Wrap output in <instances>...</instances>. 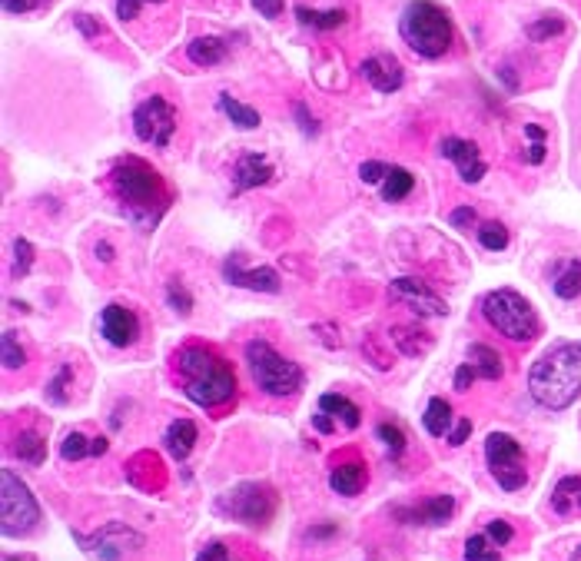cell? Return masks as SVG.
I'll use <instances>...</instances> for the list:
<instances>
[{"instance_id": "35", "label": "cell", "mask_w": 581, "mask_h": 561, "mask_svg": "<svg viewBox=\"0 0 581 561\" xmlns=\"http://www.w3.org/2000/svg\"><path fill=\"white\" fill-rule=\"evenodd\" d=\"M376 435L382 442H386V449L392 452V455H402V449H406V435H402V429L399 425H392V422H382L379 429H376Z\"/></svg>"}, {"instance_id": "12", "label": "cell", "mask_w": 581, "mask_h": 561, "mask_svg": "<svg viewBox=\"0 0 581 561\" xmlns=\"http://www.w3.org/2000/svg\"><path fill=\"white\" fill-rule=\"evenodd\" d=\"M392 289V296H399L402 303H406L415 316H422V319H435V316H445L449 313V306L442 303L439 296L432 293L429 286L419 283V279H412V276H402L396 279V283L389 286Z\"/></svg>"}, {"instance_id": "54", "label": "cell", "mask_w": 581, "mask_h": 561, "mask_svg": "<svg viewBox=\"0 0 581 561\" xmlns=\"http://www.w3.org/2000/svg\"><path fill=\"white\" fill-rule=\"evenodd\" d=\"M97 256L103 259V263H110V259H113V249H110L107 243H100V246H97Z\"/></svg>"}, {"instance_id": "10", "label": "cell", "mask_w": 581, "mask_h": 561, "mask_svg": "<svg viewBox=\"0 0 581 561\" xmlns=\"http://www.w3.org/2000/svg\"><path fill=\"white\" fill-rule=\"evenodd\" d=\"M220 512L240 518V522H249V525L269 522L276 512V495H273V488H266V485H240L236 492L220 498Z\"/></svg>"}, {"instance_id": "30", "label": "cell", "mask_w": 581, "mask_h": 561, "mask_svg": "<svg viewBox=\"0 0 581 561\" xmlns=\"http://www.w3.org/2000/svg\"><path fill=\"white\" fill-rule=\"evenodd\" d=\"M14 452L20 455V462H30V465H40L47 459V442L40 439L37 432H20L17 435V445Z\"/></svg>"}, {"instance_id": "43", "label": "cell", "mask_w": 581, "mask_h": 561, "mask_svg": "<svg viewBox=\"0 0 581 561\" xmlns=\"http://www.w3.org/2000/svg\"><path fill=\"white\" fill-rule=\"evenodd\" d=\"M449 223L455 226V230H465V226L475 223V210H472V206H459V210H452Z\"/></svg>"}, {"instance_id": "49", "label": "cell", "mask_w": 581, "mask_h": 561, "mask_svg": "<svg viewBox=\"0 0 581 561\" xmlns=\"http://www.w3.org/2000/svg\"><path fill=\"white\" fill-rule=\"evenodd\" d=\"M313 425H316V429L323 432V435H329L332 429H336V422H332V415H326L323 409H319V412L313 415Z\"/></svg>"}, {"instance_id": "31", "label": "cell", "mask_w": 581, "mask_h": 561, "mask_svg": "<svg viewBox=\"0 0 581 561\" xmlns=\"http://www.w3.org/2000/svg\"><path fill=\"white\" fill-rule=\"evenodd\" d=\"M498 545L492 542L489 535H472L465 542V561H498Z\"/></svg>"}, {"instance_id": "22", "label": "cell", "mask_w": 581, "mask_h": 561, "mask_svg": "<svg viewBox=\"0 0 581 561\" xmlns=\"http://www.w3.org/2000/svg\"><path fill=\"white\" fill-rule=\"evenodd\" d=\"M552 512L555 515L581 512V479L578 475H565V479L552 488Z\"/></svg>"}, {"instance_id": "7", "label": "cell", "mask_w": 581, "mask_h": 561, "mask_svg": "<svg viewBox=\"0 0 581 561\" xmlns=\"http://www.w3.org/2000/svg\"><path fill=\"white\" fill-rule=\"evenodd\" d=\"M485 462H489V472L498 482V488H505V492L525 488V482H528L525 449H522V442L512 439V435L492 432L489 439H485Z\"/></svg>"}, {"instance_id": "8", "label": "cell", "mask_w": 581, "mask_h": 561, "mask_svg": "<svg viewBox=\"0 0 581 561\" xmlns=\"http://www.w3.org/2000/svg\"><path fill=\"white\" fill-rule=\"evenodd\" d=\"M0 488H4V495H0V502H4V535H10V538L30 535L40 522L37 498L30 495V488L10 469L0 472Z\"/></svg>"}, {"instance_id": "33", "label": "cell", "mask_w": 581, "mask_h": 561, "mask_svg": "<svg viewBox=\"0 0 581 561\" xmlns=\"http://www.w3.org/2000/svg\"><path fill=\"white\" fill-rule=\"evenodd\" d=\"M60 455H64V462H77L83 455H90V439L83 432H70L64 445H60Z\"/></svg>"}, {"instance_id": "36", "label": "cell", "mask_w": 581, "mask_h": 561, "mask_svg": "<svg viewBox=\"0 0 581 561\" xmlns=\"http://www.w3.org/2000/svg\"><path fill=\"white\" fill-rule=\"evenodd\" d=\"M525 137H532V147H528L525 160L538 166V163L545 160V130L535 127V123H525Z\"/></svg>"}, {"instance_id": "16", "label": "cell", "mask_w": 581, "mask_h": 561, "mask_svg": "<svg viewBox=\"0 0 581 561\" xmlns=\"http://www.w3.org/2000/svg\"><path fill=\"white\" fill-rule=\"evenodd\" d=\"M362 77H366L379 93H392V90H399L402 83H406L402 64L392 54H376V57L362 60Z\"/></svg>"}, {"instance_id": "6", "label": "cell", "mask_w": 581, "mask_h": 561, "mask_svg": "<svg viewBox=\"0 0 581 561\" xmlns=\"http://www.w3.org/2000/svg\"><path fill=\"white\" fill-rule=\"evenodd\" d=\"M482 316L489 319V326L495 332H502L512 342H532L538 336V329H542L532 303L522 293H515V289H492V293H485Z\"/></svg>"}, {"instance_id": "23", "label": "cell", "mask_w": 581, "mask_h": 561, "mask_svg": "<svg viewBox=\"0 0 581 561\" xmlns=\"http://www.w3.org/2000/svg\"><path fill=\"white\" fill-rule=\"evenodd\" d=\"M319 409H323L326 415H332L336 422H342L346 429H359V422H362L359 405L352 399H346V396H339V392H326V396L319 399Z\"/></svg>"}, {"instance_id": "13", "label": "cell", "mask_w": 581, "mask_h": 561, "mask_svg": "<svg viewBox=\"0 0 581 561\" xmlns=\"http://www.w3.org/2000/svg\"><path fill=\"white\" fill-rule=\"evenodd\" d=\"M100 332H103V339H107L110 346L127 349L140 336V319L133 316V309L113 303L100 313Z\"/></svg>"}, {"instance_id": "34", "label": "cell", "mask_w": 581, "mask_h": 561, "mask_svg": "<svg viewBox=\"0 0 581 561\" xmlns=\"http://www.w3.org/2000/svg\"><path fill=\"white\" fill-rule=\"evenodd\" d=\"M562 30H565V20H562V17H542L538 24L528 27V37H532L535 44H542V40L555 37V34H562Z\"/></svg>"}, {"instance_id": "4", "label": "cell", "mask_w": 581, "mask_h": 561, "mask_svg": "<svg viewBox=\"0 0 581 561\" xmlns=\"http://www.w3.org/2000/svg\"><path fill=\"white\" fill-rule=\"evenodd\" d=\"M399 34L412 54H419L425 60L445 57L455 40L452 17L435 0H409L399 17Z\"/></svg>"}, {"instance_id": "11", "label": "cell", "mask_w": 581, "mask_h": 561, "mask_svg": "<svg viewBox=\"0 0 581 561\" xmlns=\"http://www.w3.org/2000/svg\"><path fill=\"white\" fill-rule=\"evenodd\" d=\"M565 117H568V173H572V183L581 190V57L572 83H568Z\"/></svg>"}, {"instance_id": "27", "label": "cell", "mask_w": 581, "mask_h": 561, "mask_svg": "<svg viewBox=\"0 0 581 561\" xmlns=\"http://www.w3.org/2000/svg\"><path fill=\"white\" fill-rule=\"evenodd\" d=\"M422 425H425V432L429 435L442 439V435L449 432V425H452V405L445 399H432L429 409H425V415H422Z\"/></svg>"}, {"instance_id": "39", "label": "cell", "mask_w": 581, "mask_h": 561, "mask_svg": "<svg viewBox=\"0 0 581 561\" xmlns=\"http://www.w3.org/2000/svg\"><path fill=\"white\" fill-rule=\"evenodd\" d=\"M485 535H489L498 548H505L515 538V528L508 525V522H502V518H495V522H489V532H485Z\"/></svg>"}, {"instance_id": "40", "label": "cell", "mask_w": 581, "mask_h": 561, "mask_svg": "<svg viewBox=\"0 0 581 561\" xmlns=\"http://www.w3.org/2000/svg\"><path fill=\"white\" fill-rule=\"evenodd\" d=\"M14 276H24L27 269H30V259H34V249H30V243L27 240H17L14 243Z\"/></svg>"}, {"instance_id": "2", "label": "cell", "mask_w": 581, "mask_h": 561, "mask_svg": "<svg viewBox=\"0 0 581 561\" xmlns=\"http://www.w3.org/2000/svg\"><path fill=\"white\" fill-rule=\"evenodd\" d=\"M528 392L542 409L562 412L581 399V342H558L528 372Z\"/></svg>"}, {"instance_id": "51", "label": "cell", "mask_w": 581, "mask_h": 561, "mask_svg": "<svg viewBox=\"0 0 581 561\" xmlns=\"http://www.w3.org/2000/svg\"><path fill=\"white\" fill-rule=\"evenodd\" d=\"M339 528L336 525H319V528H309V538H329V535H336Z\"/></svg>"}, {"instance_id": "42", "label": "cell", "mask_w": 581, "mask_h": 561, "mask_svg": "<svg viewBox=\"0 0 581 561\" xmlns=\"http://www.w3.org/2000/svg\"><path fill=\"white\" fill-rule=\"evenodd\" d=\"M196 561H240V558H233V552L223 542H213V545H206L200 555H196Z\"/></svg>"}, {"instance_id": "14", "label": "cell", "mask_w": 581, "mask_h": 561, "mask_svg": "<svg viewBox=\"0 0 581 561\" xmlns=\"http://www.w3.org/2000/svg\"><path fill=\"white\" fill-rule=\"evenodd\" d=\"M442 157L445 160H452L455 166H459V176L465 183H479L482 176H485V160H482V153H479V147H475L472 140H462V137H445L442 140Z\"/></svg>"}, {"instance_id": "38", "label": "cell", "mask_w": 581, "mask_h": 561, "mask_svg": "<svg viewBox=\"0 0 581 561\" xmlns=\"http://www.w3.org/2000/svg\"><path fill=\"white\" fill-rule=\"evenodd\" d=\"M166 296H170V306L176 309V313H190L193 309V299H190V293H186V289L180 286V283H170L166 286Z\"/></svg>"}, {"instance_id": "37", "label": "cell", "mask_w": 581, "mask_h": 561, "mask_svg": "<svg viewBox=\"0 0 581 561\" xmlns=\"http://www.w3.org/2000/svg\"><path fill=\"white\" fill-rule=\"evenodd\" d=\"M24 349H20V342L14 332H4V366L7 369H20L24 366Z\"/></svg>"}, {"instance_id": "29", "label": "cell", "mask_w": 581, "mask_h": 561, "mask_svg": "<svg viewBox=\"0 0 581 561\" xmlns=\"http://www.w3.org/2000/svg\"><path fill=\"white\" fill-rule=\"evenodd\" d=\"M296 17L316 30H336V27L346 24V14H342V10H309L303 4L296 7Z\"/></svg>"}, {"instance_id": "52", "label": "cell", "mask_w": 581, "mask_h": 561, "mask_svg": "<svg viewBox=\"0 0 581 561\" xmlns=\"http://www.w3.org/2000/svg\"><path fill=\"white\" fill-rule=\"evenodd\" d=\"M107 452V439H90V455H103Z\"/></svg>"}, {"instance_id": "9", "label": "cell", "mask_w": 581, "mask_h": 561, "mask_svg": "<svg viewBox=\"0 0 581 561\" xmlns=\"http://www.w3.org/2000/svg\"><path fill=\"white\" fill-rule=\"evenodd\" d=\"M133 130L143 143H153L157 150H166L176 133V110L163 97H147L133 110Z\"/></svg>"}, {"instance_id": "19", "label": "cell", "mask_w": 581, "mask_h": 561, "mask_svg": "<svg viewBox=\"0 0 581 561\" xmlns=\"http://www.w3.org/2000/svg\"><path fill=\"white\" fill-rule=\"evenodd\" d=\"M455 512V498L452 495H432L429 502L415 505V508H406V512H399L402 518H409V522H422V525H445Z\"/></svg>"}, {"instance_id": "50", "label": "cell", "mask_w": 581, "mask_h": 561, "mask_svg": "<svg viewBox=\"0 0 581 561\" xmlns=\"http://www.w3.org/2000/svg\"><path fill=\"white\" fill-rule=\"evenodd\" d=\"M296 117L303 120V133H316V123L309 120V113H306V103H299V107H296Z\"/></svg>"}, {"instance_id": "57", "label": "cell", "mask_w": 581, "mask_h": 561, "mask_svg": "<svg viewBox=\"0 0 581 561\" xmlns=\"http://www.w3.org/2000/svg\"><path fill=\"white\" fill-rule=\"evenodd\" d=\"M7 561H17V558H7Z\"/></svg>"}, {"instance_id": "1", "label": "cell", "mask_w": 581, "mask_h": 561, "mask_svg": "<svg viewBox=\"0 0 581 561\" xmlns=\"http://www.w3.org/2000/svg\"><path fill=\"white\" fill-rule=\"evenodd\" d=\"M173 366L176 376H180L183 396L203 405V409H220V405L236 399V372L213 346L190 342L176 352Z\"/></svg>"}, {"instance_id": "26", "label": "cell", "mask_w": 581, "mask_h": 561, "mask_svg": "<svg viewBox=\"0 0 581 561\" xmlns=\"http://www.w3.org/2000/svg\"><path fill=\"white\" fill-rule=\"evenodd\" d=\"M412 190H415V176L409 170H402V166H389L386 186H382V200H386V203H402Z\"/></svg>"}, {"instance_id": "20", "label": "cell", "mask_w": 581, "mask_h": 561, "mask_svg": "<svg viewBox=\"0 0 581 561\" xmlns=\"http://www.w3.org/2000/svg\"><path fill=\"white\" fill-rule=\"evenodd\" d=\"M226 54H230V44L223 37H196L190 47H186V57L193 60L196 67H216L223 64Z\"/></svg>"}, {"instance_id": "17", "label": "cell", "mask_w": 581, "mask_h": 561, "mask_svg": "<svg viewBox=\"0 0 581 561\" xmlns=\"http://www.w3.org/2000/svg\"><path fill=\"white\" fill-rule=\"evenodd\" d=\"M269 180H273V166H269L263 153H256V150L243 153L240 163H236V170H233V190L246 193V190H253V186H263Z\"/></svg>"}, {"instance_id": "55", "label": "cell", "mask_w": 581, "mask_h": 561, "mask_svg": "<svg viewBox=\"0 0 581 561\" xmlns=\"http://www.w3.org/2000/svg\"><path fill=\"white\" fill-rule=\"evenodd\" d=\"M568 561H581V545L575 548V552H572V558H568Z\"/></svg>"}, {"instance_id": "56", "label": "cell", "mask_w": 581, "mask_h": 561, "mask_svg": "<svg viewBox=\"0 0 581 561\" xmlns=\"http://www.w3.org/2000/svg\"><path fill=\"white\" fill-rule=\"evenodd\" d=\"M147 4H163V0H147Z\"/></svg>"}, {"instance_id": "5", "label": "cell", "mask_w": 581, "mask_h": 561, "mask_svg": "<svg viewBox=\"0 0 581 561\" xmlns=\"http://www.w3.org/2000/svg\"><path fill=\"white\" fill-rule=\"evenodd\" d=\"M246 366H249V376L256 382V389L273 399L296 396V392L303 389V369H299L293 359H286L283 352H276V346L269 339L246 342Z\"/></svg>"}, {"instance_id": "15", "label": "cell", "mask_w": 581, "mask_h": 561, "mask_svg": "<svg viewBox=\"0 0 581 561\" xmlns=\"http://www.w3.org/2000/svg\"><path fill=\"white\" fill-rule=\"evenodd\" d=\"M223 276H226V283L243 286V289H256V293H279V273L276 269H246L240 256L226 259Z\"/></svg>"}, {"instance_id": "48", "label": "cell", "mask_w": 581, "mask_h": 561, "mask_svg": "<svg viewBox=\"0 0 581 561\" xmlns=\"http://www.w3.org/2000/svg\"><path fill=\"white\" fill-rule=\"evenodd\" d=\"M37 0H4V10L7 14H27V10H34Z\"/></svg>"}, {"instance_id": "53", "label": "cell", "mask_w": 581, "mask_h": 561, "mask_svg": "<svg viewBox=\"0 0 581 561\" xmlns=\"http://www.w3.org/2000/svg\"><path fill=\"white\" fill-rule=\"evenodd\" d=\"M77 24H80V30H83V34H90V37L97 34V27L90 24V20H87V14H80V17H77Z\"/></svg>"}, {"instance_id": "46", "label": "cell", "mask_w": 581, "mask_h": 561, "mask_svg": "<svg viewBox=\"0 0 581 561\" xmlns=\"http://www.w3.org/2000/svg\"><path fill=\"white\" fill-rule=\"evenodd\" d=\"M253 7L269 20H276L279 14H283V0H253Z\"/></svg>"}, {"instance_id": "3", "label": "cell", "mask_w": 581, "mask_h": 561, "mask_svg": "<svg viewBox=\"0 0 581 561\" xmlns=\"http://www.w3.org/2000/svg\"><path fill=\"white\" fill-rule=\"evenodd\" d=\"M110 183H113L117 200L127 206V213L143 226L157 223L166 213V206H170V190H166L163 176L140 157H120L113 163Z\"/></svg>"}, {"instance_id": "21", "label": "cell", "mask_w": 581, "mask_h": 561, "mask_svg": "<svg viewBox=\"0 0 581 561\" xmlns=\"http://www.w3.org/2000/svg\"><path fill=\"white\" fill-rule=\"evenodd\" d=\"M196 422H190V419H176L170 429H166V435H163V442H166V452L173 455V459H186V455L193 452V445H196Z\"/></svg>"}, {"instance_id": "45", "label": "cell", "mask_w": 581, "mask_h": 561, "mask_svg": "<svg viewBox=\"0 0 581 561\" xmlns=\"http://www.w3.org/2000/svg\"><path fill=\"white\" fill-rule=\"evenodd\" d=\"M147 4V0H117V17L120 20H133L140 14V7Z\"/></svg>"}, {"instance_id": "18", "label": "cell", "mask_w": 581, "mask_h": 561, "mask_svg": "<svg viewBox=\"0 0 581 561\" xmlns=\"http://www.w3.org/2000/svg\"><path fill=\"white\" fill-rule=\"evenodd\" d=\"M329 485H332V492H339V495H359L362 485H366V465H362L359 455H346V459L332 462Z\"/></svg>"}, {"instance_id": "24", "label": "cell", "mask_w": 581, "mask_h": 561, "mask_svg": "<svg viewBox=\"0 0 581 561\" xmlns=\"http://www.w3.org/2000/svg\"><path fill=\"white\" fill-rule=\"evenodd\" d=\"M555 296L558 299H578L581 296V259H565L555 273Z\"/></svg>"}, {"instance_id": "25", "label": "cell", "mask_w": 581, "mask_h": 561, "mask_svg": "<svg viewBox=\"0 0 581 561\" xmlns=\"http://www.w3.org/2000/svg\"><path fill=\"white\" fill-rule=\"evenodd\" d=\"M469 362L479 372V379H489V382H498L502 379V356L492 349V346H482V342H475L469 349Z\"/></svg>"}, {"instance_id": "32", "label": "cell", "mask_w": 581, "mask_h": 561, "mask_svg": "<svg viewBox=\"0 0 581 561\" xmlns=\"http://www.w3.org/2000/svg\"><path fill=\"white\" fill-rule=\"evenodd\" d=\"M479 243L489 249V253H498V249L508 246V230L502 223H482L479 230Z\"/></svg>"}, {"instance_id": "44", "label": "cell", "mask_w": 581, "mask_h": 561, "mask_svg": "<svg viewBox=\"0 0 581 561\" xmlns=\"http://www.w3.org/2000/svg\"><path fill=\"white\" fill-rule=\"evenodd\" d=\"M475 376H479V372H475V366H472V362H462V366H459V372H455V389H459V392H465V389H469V382H472Z\"/></svg>"}, {"instance_id": "41", "label": "cell", "mask_w": 581, "mask_h": 561, "mask_svg": "<svg viewBox=\"0 0 581 561\" xmlns=\"http://www.w3.org/2000/svg\"><path fill=\"white\" fill-rule=\"evenodd\" d=\"M359 176L366 183H379V180H386L389 176V163H379V160H369V163H362L359 166Z\"/></svg>"}, {"instance_id": "28", "label": "cell", "mask_w": 581, "mask_h": 561, "mask_svg": "<svg viewBox=\"0 0 581 561\" xmlns=\"http://www.w3.org/2000/svg\"><path fill=\"white\" fill-rule=\"evenodd\" d=\"M220 110L230 117L240 130H256L259 127V113L253 107H246V103L233 100L230 93H220Z\"/></svg>"}, {"instance_id": "47", "label": "cell", "mask_w": 581, "mask_h": 561, "mask_svg": "<svg viewBox=\"0 0 581 561\" xmlns=\"http://www.w3.org/2000/svg\"><path fill=\"white\" fill-rule=\"evenodd\" d=\"M469 432H472V419H462V422L449 432V445H462L465 439H469Z\"/></svg>"}]
</instances>
